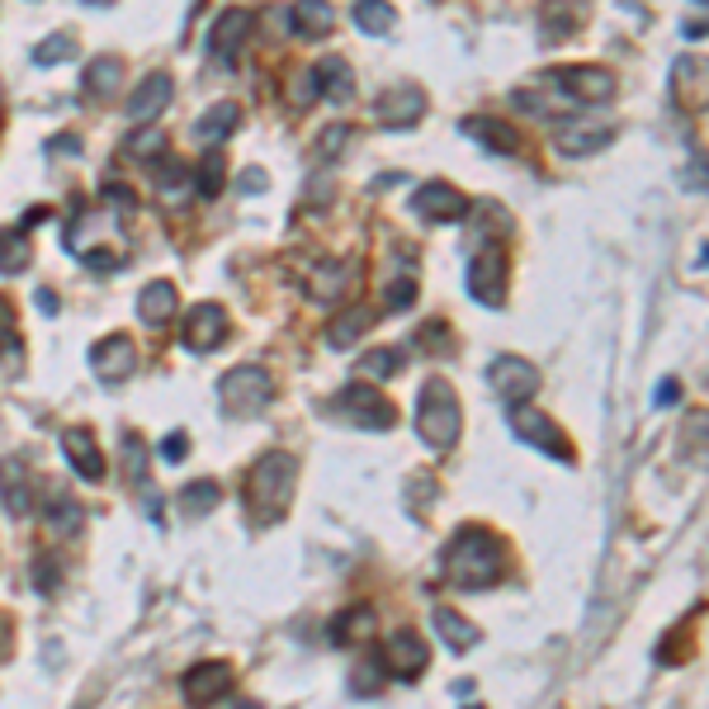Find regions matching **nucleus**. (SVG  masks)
<instances>
[{
	"label": "nucleus",
	"instance_id": "nucleus-44",
	"mask_svg": "<svg viewBox=\"0 0 709 709\" xmlns=\"http://www.w3.org/2000/svg\"><path fill=\"white\" fill-rule=\"evenodd\" d=\"M378 681H384V667H378V658H370V662H360V667L350 672V691H354V695H374Z\"/></svg>",
	"mask_w": 709,
	"mask_h": 709
},
{
	"label": "nucleus",
	"instance_id": "nucleus-5",
	"mask_svg": "<svg viewBox=\"0 0 709 709\" xmlns=\"http://www.w3.org/2000/svg\"><path fill=\"white\" fill-rule=\"evenodd\" d=\"M332 407L340 412V421H350V426H360V431H388L393 421H398V412H393V402L384 398V393L364 388V384L340 388V398Z\"/></svg>",
	"mask_w": 709,
	"mask_h": 709
},
{
	"label": "nucleus",
	"instance_id": "nucleus-46",
	"mask_svg": "<svg viewBox=\"0 0 709 709\" xmlns=\"http://www.w3.org/2000/svg\"><path fill=\"white\" fill-rule=\"evenodd\" d=\"M161 459H185V435H166V445H161Z\"/></svg>",
	"mask_w": 709,
	"mask_h": 709
},
{
	"label": "nucleus",
	"instance_id": "nucleus-2",
	"mask_svg": "<svg viewBox=\"0 0 709 709\" xmlns=\"http://www.w3.org/2000/svg\"><path fill=\"white\" fill-rule=\"evenodd\" d=\"M298 493V459L284 455V449H270V455L256 459L251 478H247V507L261 525H279L294 507Z\"/></svg>",
	"mask_w": 709,
	"mask_h": 709
},
{
	"label": "nucleus",
	"instance_id": "nucleus-7",
	"mask_svg": "<svg viewBox=\"0 0 709 709\" xmlns=\"http://www.w3.org/2000/svg\"><path fill=\"white\" fill-rule=\"evenodd\" d=\"M487 384H493V393L507 407L515 402H530L539 393V370L530 360H521V354H497L493 364H487Z\"/></svg>",
	"mask_w": 709,
	"mask_h": 709
},
{
	"label": "nucleus",
	"instance_id": "nucleus-51",
	"mask_svg": "<svg viewBox=\"0 0 709 709\" xmlns=\"http://www.w3.org/2000/svg\"><path fill=\"white\" fill-rule=\"evenodd\" d=\"M237 709H256V705H237Z\"/></svg>",
	"mask_w": 709,
	"mask_h": 709
},
{
	"label": "nucleus",
	"instance_id": "nucleus-25",
	"mask_svg": "<svg viewBox=\"0 0 709 709\" xmlns=\"http://www.w3.org/2000/svg\"><path fill=\"white\" fill-rule=\"evenodd\" d=\"M0 501L10 507V515H24L34 507V483H29V469H24L20 459L0 463Z\"/></svg>",
	"mask_w": 709,
	"mask_h": 709
},
{
	"label": "nucleus",
	"instance_id": "nucleus-31",
	"mask_svg": "<svg viewBox=\"0 0 709 709\" xmlns=\"http://www.w3.org/2000/svg\"><path fill=\"white\" fill-rule=\"evenodd\" d=\"M119 80H124V62H119V58H95V62L86 66V90L95 95V100L114 95Z\"/></svg>",
	"mask_w": 709,
	"mask_h": 709
},
{
	"label": "nucleus",
	"instance_id": "nucleus-19",
	"mask_svg": "<svg viewBox=\"0 0 709 709\" xmlns=\"http://www.w3.org/2000/svg\"><path fill=\"white\" fill-rule=\"evenodd\" d=\"M171 76L166 72H152V76H142V86L128 95V119L133 124H152V119L166 114V104H171Z\"/></svg>",
	"mask_w": 709,
	"mask_h": 709
},
{
	"label": "nucleus",
	"instance_id": "nucleus-49",
	"mask_svg": "<svg viewBox=\"0 0 709 709\" xmlns=\"http://www.w3.org/2000/svg\"><path fill=\"white\" fill-rule=\"evenodd\" d=\"M261 185H265L261 171H247V175H241V189H261Z\"/></svg>",
	"mask_w": 709,
	"mask_h": 709
},
{
	"label": "nucleus",
	"instance_id": "nucleus-47",
	"mask_svg": "<svg viewBox=\"0 0 709 709\" xmlns=\"http://www.w3.org/2000/svg\"><path fill=\"white\" fill-rule=\"evenodd\" d=\"M676 393H681V388H676V378H662V384H658V407H672V402H676Z\"/></svg>",
	"mask_w": 709,
	"mask_h": 709
},
{
	"label": "nucleus",
	"instance_id": "nucleus-29",
	"mask_svg": "<svg viewBox=\"0 0 709 709\" xmlns=\"http://www.w3.org/2000/svg\"><path fill=\"white\" fill-rule=\"evenodd\" d=\"M241 124V109L237 104H232V100H217L213 109H209V114H203L199 119V124H195V138L199 142H223V138H232V128H237Z\"/></svg>",
	"mask_w": 709,
	"mask_h": 709
},
{
	"label": "nucleus",
	"instance_id": "nucleus-6",
	"mask_svg": "<svg viewBox=\"0 0 709 709\" xmlns=\"http://www.w3.org/2000/svg\"><path fill=\"white\" fill-rule=\"evenodd\" d=\"M511 431H515V440H525V445L544 449V455H549V459H563V463L577 459V455H572V440H568V435L553 426L549 416L539 412V407L515 402V407H511Z\"/></svg>",
	"mask_w": 709,
	"mask_h": 709
},
{
	"label": "nucleus",
	"instance_id": "nucleus-33",
	"mask_svg": "<svg viewBox=\"0 0 709 709\" xmlns=\"http://www.w3.org/2000/svg\"><path fill=\"white\" fill-rule=\"evenodd\" d=\"M370 326H374V312L370 308H350L346 318H336L332 326H326V340H332V346H350V340H360Z\"/></svg>",
	"mask_w": 709,
	"mask_h": 709
},
{
	"label": "nucleus",
	"instance_id": "nucleus-14",
	"mask_svg": "<svg viewBox=\"0 0 709 709\" xmlns=\"http://www.w3.org/2000/svg\"><path fill=\"white\" fill-rule=\"evenodd\" d=\"M181 340H185V350H195V354L217 350V346L227 340V312L217 308V303H199V308H189Z\"/></svg>",
	"mask_w": 709,
	"mask_h": 709
},
{
	"label": "nucleus",
	"instance_id": "nucleus-34",
	"mask_svg": "<svg viewBox=\"0 0 709 709\" xmlns=\"http://www.w3.org/2000/svg\"><path fill=\"white\" fill-rule=\"evenodd\" d=\"M217 501H223V487H217L213 478H199V483H189L185 493H181V511H185V515H195V521H199V515H209V511L217 507Z\"/></svg>",
	"mask_w": 709,
	"mask_h": 709
},
{
	"label": "nucleus",
	"instance_id": "nucleus-4",
	"mask_svg": "<svg viewBox=\"0 0 709 709\" xmlns=\"http://www.w3.org/2000/svg\"><path fill=\"white\" fill-rule=\"evenodd\" d=\"M217 393H223L227 416H256L270 407V398H275V378H270L261 364H237L232 374H223Z\"/></svg>",
	"mask_w": 709,
	"mask_h": 709
},
{
	"label": "nucleus",
	"instance_id": "nucleus-50",
	"mask_svg": "<svg viewBox=\"0 0 709 709\" xmlns=\"http://www.w3.org/2000/svg\"><path fill=\"white\" fill-rule=\"evenodd\" d=\"M90 5H109V0H90Z\"/></svg>",
	"mask_w": 709,
	"mask_h": 709
},
{
	"label": "nucleus",
	"instance_id": "nucleus-1",
	"mask_svg": "<svg viewBox=\"0 0 709 709\" xmlns=\"http://www.w3.org/2000/svg\"><path fill=\"white\" fill-rule=\"evenodd\" d=\"M507 572V544L487 525H463L445 549V577L459 592H483Z\"/></svg>",
	"mask_w": 709,
	"mask_h": 709
},
{
	"label": "nucleus",
	"instance_id": "nucleus-36",
	"mask_svg": "<svg viewBox=\"0 0 709 709\" xmlns=\"http://www.w3.org/2000/svg\"><path fill=\"white\" fill-rule=\"evenodd\" d=\"M354 24L364 34H393V5L388 0H354Z\"/></svg>",
	"mask_w": 709,
	"mask_h": 709
},
{
	"label": "nucleus",
	"instance_id": "nucleus-20",
	"mask_svg": "<svg viewBox=\"0 0 709 709\" xmlns=\"http://www.w3.org/2000/svg\"><path fill=\"white\" fill-rule=\"evenodd\" d=\"M426 662H431V652L416 638V630H398L388 638V672L398 681H416L421 672H426Z\"/></svg>",
	"mask_w": 709,
	"mask_h": 709
},
{
	"label": "nucleus",
	"instance_id": "nucleus-8",
	"mask_svg": "<svg viewBox=\"0 0 709 709\" xmlns=\"http://www.w3.org/2000/svg\"><path fill=\"white\" fill-rule=\"evenodd\" d=\"M672 100L686 109V114H705L709 109V58L681 52L672 62Z\"/></svg>",
	"mask_w": 709,
	"mask_h": 709
},
{
	"label": "nucleus",
	"instance_id": "nucleus-10",
	"mask_svg": "<svg viewBox=\"0 0 709 709\" xmlns=\"http://www.w3.org/2000/svg\"><path fill=\"white\" fill-rule=\"evenodd\" d=\"M549 80L563 86L568 104H596V100H610V95H615V76H610L606 66H553Z\"/></svg>",
	"mask_w": 709,
	"mask_h": 709
},
{
	"label": "nucleus",
	"instance_id": "nucleus-12",
	"mask_svg": "<svg viewBox=\"0 0 709 709\" xmlns=\"http://www.w3.org/2000/svg\"><path fill=\"white\" fill-rule=\"evenodd\" d=\"M421 114H426V90H421V86H393V90H384L374 100L378 128H393V133L412 128Z\"/></svg>",
	"mask_w": 709,
	"mask_h": 709
},
{
	"label": "nucleus",
	"instance_id": "nucleus-45",
	"mask_svg": "<svg viewBox=\"0 0 709 709\" xmlns=\"http://www.w3.org/2000/svg\"><path fill=\"white\" fill-rule=\"evenodd\" d=\"M412 294H416V279H398L388 289V308H407V303H412Z\"/></svg>",
	"mask_w": 709,
	"mask_h": 709
},
{
	"label": "nucleus",
	"instance_id": "nucleus-17",
	"mask_svg": "<svg viewBox=\"0 0 709 709\" xmlns=\"http://www.w3.org/2000/svg\"><path fill=\"white\" fill-rule=\"evenodd\" d=\"M251 34H256V15H251V10H227V15H217L213 34H209V52L217 62H232Z\"/></svg>",
	"mask_w": 709,
	"mask_h": 709
},
{
	"label": "nucleus",
	"instance_id": "nucleus-41",
	"mask_svg": "<svg viewBox=\"0 0 709 709\" xmlns=\"http://www.w3.org/2000/svg\"><path fill=\"white\" fill-rule=\"evenodd\" d=\"M346 142H350V128L346 124H332L318 138V147H312V161H318V166H326V161H332L336 152H346Z\"/></svg>",
	"mask_w": 709,
	"mask_h": 709
},
{
	"label": "nucleus",
	"instance_id": "nucleus-28",
	"mask_svg": "<svg viewBox=\"0 0 709 709\" xmlns=\"http://www.w3.org/2000/svg\"><path fill=\"white\" fill-rule=\"evenodd\" d=\"M435 634L445 638V648H455V652H469V648H478V638H483V630L478 624H469L459 615V610H435Z\"/></svg>",
	"mask_w": 709,
	"mask_h": 709
},
{
	"label": "nucleus",
	"instance_id": "nucleus-30",
	"mask_svg": "<svg viewBox=\"0 0 709 709\" xmlns=\"http://www.w3.org/2000/svg\"><path fill=\"white\" fill-rule=\"evenodd\" d=\"M0 354H5V370L10 374H20L24 370V340H20V326H15V308L0 298Z\"/></svg>",
	"mask_w": 709,
	"mask_h": 709
},
{
	"label": "nucleus",
	"instance_id": "nucleus-37",
	"mask_svg": "<svg viewBox=\"0 0 709 709\" xmlns=\"http://www.w3.org/2000/svg\"><path fill=\"white\" fill-rule=\"evenodd\" d=\"M398 370H402V354L398 350H370V354H360V364H354V374H360V378H378V384L393 378Z\"/></svg>",
	"mask_w": 709,
	"mask_h": 709
},
{
	"label": "nucleus",
	"instance_id": "nucleus-9",
	"mask_svg": "<svg viewBox=\"0 0 709 709\" xmlns=\"http://www.w3.org/2000/svg\"><path fill=\"white\" fill-rule=\"evenodd\" d=\"M90 370H95L100 384H128V378L138 374V346H133L124 332L95 340L90 346Z\"/></svg>",
	"mask_w": 709,
	"mask_h": 709
},
{
	"label": "nucleus",
	"instance_id": "nucleus-16",
	"mask_svg": "<svg viewBox=\"0 0 709 709\" xmlns=\"http://www.w3.org/2000/svg\"><path fill=\"white\" fill-rule=\"evenodd\" d=\"M412 209L426 217V223H459V217L469 213V199H463L455 185L431 181V185H421L412 195Z\"/></svg>",
	"mask_w": 709,
	"mask_h": 709
},
{
	"label": "nucleus",
	"instance_id": "nucleus-48",
	"mask_svg": "<svg viewBox=\"0 0 709 709\" xmlns=\"http://www.w3.org/2000/svg\"><path fill=\"white\" fill-rule=\"evenodd\" d=\"M38 308H43V312H58V294H52V289H38Z\"/></svg>",
	"mask_w": 709,
	"mask_h": 709
},
{
	"label": "nucleus",
	"instance_id": "nucleus-27",
	"mask_svg": "<svg viewBox=\"0 0 709 709\" xmlns=\"http://www.w3.org/2000/svg\"><path fill=\"white\" fill-rule=\"evenodd\" d=\"M289 15H294V29L303 34V38H326V34L336 29V10H332V0H298Z\"/></svg>",
	"mask_w": 709,
	"mask_h": 709
},
{
	"label": "nucleus",
	"instance_id": "nucleus-43",
	"mask_svg": "<svg viewBox=\"0 0 709 709\" xmlns=\"http://www.w3.org/2000/svg\"><path fill=\"white\" fill-rule=\"evenodd\" d=\"M124 459H128V483L142 487L147 483V445H142V435H124Z\"/></svg>",
	"mask_w": 709,
	"mask_h": 709
},
{
	"label": "nucleus",
	"instance_id": "nucleus-26",
	"mask_svg": "<svg viewBox=\"0 0 709 709\" xmlns=\"http://www.w3.org/2000/svg\"><path fill=\"white\" fill-rule=\"evenodd\" d=\"M610 138H615V128H606V124H572V128L558 133L553 147L563 157H586V152H601Z\"/></svg>",
	"mask_w": 709,
	"mask_h": 709
},
{
	"label": "nucleus",
	"instance_id": "nucleus-24",
	"mask_svg": "<svg viewBox=\"0 0 709 709\" xmlns=\"http://www.w3.org/2000/svg\"><path fill=\"white\" fill-rule=\"evenodd\" d=\"M378 630V620H374V606H350V610H340V615L332 620V638L340 648H360V644H370Z\"/></svg>",
	"mask_w": 709,
	"mask_h": 709
},
{
	"label": "nucleus",
	"instance_id": "nucleus-18",
	"mask_svg": "<svg viewBox=\"0 0 709 709\" xmlns=\"http://www.w3.org/2000/svg\"><path fill=\"white\" fill-rule=\"evenodd\" d=\"M175 312H181V294H175L171 279H152L138 294V318H142V326H152V332H166L175 322Z\"/></svg>",
	"mask_w": 709,
	"mask_h": 709
},
{
	"label": "nucleus",
	"instance_id": "nucleus-52",
	"mask_svg": "<svg viewBox=\"0 0 709 709\" xmlns=\"http://www.w3.org/2000/svg\"><path fill=\"white\" fill-rule=\"evenodd\" d=\"M705 261H709V251H705Z\"/></svg>",
	"mask_w": 709,
	"mask_h": 709
},
{
	"label": "nucleus",
	"instance_id": "nucleus-13",
	"mask_svg": "<svg viewBox=\"0 0 709 709\" xmlns=\"http://www.w3.org/2000/svg\"><path fill=\"white\" fill-rule=\"evenodd\" d=\"M181 691H185V705L189 709H209L217 705L223 695L232 691V667L227 662H199L181 676Z\"/></svg>",
	"mask_w": 709,
	"mask_h": 709
},
{
	"label": "nucleus",
	"instance_id": "nucleus-35",
	"mask_svg": "<svg viewBox=\"0 0 709 709\" xmlns=\"http://www.w3.org/2000/svg\"><path fill=\"white\" fill-rule=\"evenodd\" d=\"M29 241H24V232H0V275H20V270H29Z\"/></svg>",
	"mask_w": 709,
	"mask_h": 709
},
{
	"label": "nucleus",
	"instance_id": "nucleus-32",
	"mask_svg": "<svg viewBox=\"0 0 709 709\" xmlns=\"http://www.w3.org/2000/svg\"><path fill=\"white\" fill-rule=\"evenodd\" d=\"M43 515H48V525L58 530V535H76V530H80V507L62 493V487H52V493H48Z\"/></svg>",
	"mask_w": 709,
	"mask_h": 709
},
{
	"label": "nucleus",
	"instance_id": "nucleus-23",
	"mask_svg": "<svg viewBox=\"0 0 709 709\" xmlns=\"http://www.w3.org/2000/svg\"><path fill=\"white\" fill-rule=\"evenodd\" d=\"M312 80H318V95L332 104H346L354 95V72L346 58H322L318 66H312Z\"/></svg>",
	"mask_w": 709,
	"mask_h": 709
},
{
	"label": "nucleus",
	"instance_id": "nucleus-15",
	"mask_svg": "<svg viewBox=\"0 0 709 709\" xmlns=\"http://www.w3.org/2000/svg\"><path fill=\"white\" fill-rule=\"evenodd\" d=\"M354 275H360V261H322V265H312L308 270V279H303V294L312 298V303H340V298L350 294V284Z\"/></svg>",
	"mask_w": 709,
	"mask_h": 709
},
{
	"label": "nucleus",
	"instance_id": "nucleus-21",
	"mask_svg": "<svg viewBox=\"0 0 709 709\" xmlns=\"http://www.w3.org/2000/svg\"><path fill=\"white\" fill-rule=\"evenodd\" d=\"M463 133H469L473 142H483V147H493V152H501V157H515V152H521V147H525L521 128L501 124V119H487V114L463 119Z\"/></svg>",
	"mask_w": 709,
	"mask_h": 709
},
{
	"label": "nucleus",
	"instance_id": "nucleus-42",
	"mask_svg": "<svg viewBox=\"0 0 709 709\" xmlns=\"http://www.w3.org/2000/svg\"><path fill=\"white\" fill-rule=\"evenodd\" d=\"M223 157H217V152H209V157H203L199 161V175H195V185H199V195L203 199H213L217 195V189H223Z\"/></svg>",
	"mask_w": 709,
	"mask_h": 709
},
{
	"label": "nucleus",
	"instance_id": "nucleus-11",
	"mask_svg": "<svg viewBox=\"0 0 709 709\" xmlns=\"http://www.w3.org/2000/svg\"><path fill=\"white\" fill-rule=\"evenodd\" d=\"M469 298L483 308H501L507 298V251H478L469 261Z\"/></svg>",
	"mask_w": 709,
	"mask_h": 709
},
{
	"label": "nucleus",
	"instance_id": "nucleus-3",
	"mask_svg": "<svg viewBox=\"0 0 709 709\" xmlns=\"http://www.w3.org/2000/svg\"><path fill=\"white\" fill-rule=\"evenodd\" d=\"M463 431V412H459V398L445 378H431L416 398V435L426 440L431 449H455Z\"/></svg>",
	"mask_w": 709,
	"mask_h": 709
},
{
	"label": "nucleus",
	"instance_id": "nucleus-38",
	"mask_svg": "<svg viewBox=\"0 0 709 709\" xmlns=\"http://www.w3.org/2000/svg\"><path fill=\"white\" fill-rule=\"evenodd\" d=\"M124 152L138 157V161H161V157H166V133H161V128H138L124 142Z\"/></svg>",
	"mask_w": 709,
	"mask_h": 709
},
{
	"label": "nucleus",
	"instance_id": "nucleus-40",
	"mask_svg": "<svg viewBox=\"0 0 709 709\" xmlns=\"http://www.w3.org/2000/svg\"><path fill=\"white\" fill-rule=\"evenodd\" d=\"M34 586L43 596H52L62 586V558L58 553H43V558H34Z\"/></svg>",
	"mask_w": 709,
	"mask_h": 709
},
{
	"label": "nucleus",
	"instance_id": "nucleus-39",
	"mask_svg": "<svg viewBox=\"0 0 709 709\" xmlns=\"http://www.w3.org/2000/svg\"><path fill=\"white\" fill-rule=\"evenodd\" d=\"M76 52V38L72 34H52V38H43V43L34 48V62L38 66H58V62H66Z\"/></svg>",
	"mask_w": 709,
	"mask_h": 709
},
{
	"label": "nucleus",
	"instance_id": "nucleus-22",
	"mask_svg": "<svg viewBox=\"0 0 709 709\" xmlns=\"http://www.w3.org/2000/svg\"><path fill=\"white\" fill-rule=\"evenodd\" d=\"M62 449H66V459H72V469L80 473L86 483H100L104 478V455H100V445H95V435L86 426H72L62 435Z\"/></svg>",
	"mask_w": 709,
	"mask_h": 709
}]
</instances>
